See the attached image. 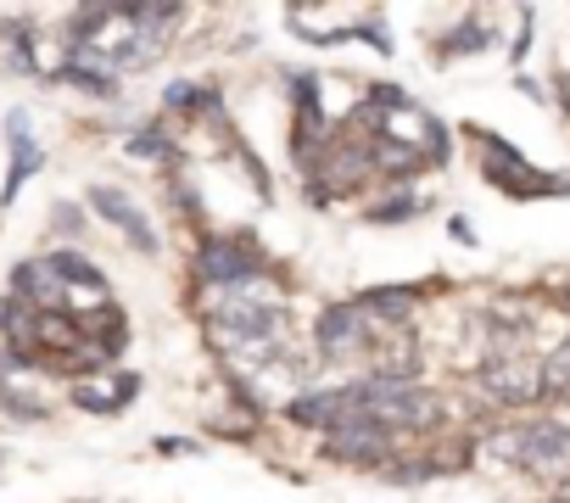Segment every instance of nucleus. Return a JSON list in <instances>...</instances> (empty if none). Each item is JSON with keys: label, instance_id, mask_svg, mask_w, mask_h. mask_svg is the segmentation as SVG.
I'll list each match as a JSON object with an SVG mask.
<instances>
[{"label": "nucleus", "instance_id": "obj_5", "mask_svg": "<svg viewBox=\"0 0 570 503\" xmlns=\"http://www.w3.org/2000/svg\"><path fill=\"white\" fill-rule=\"evenodd\" d=\"M392 453H397V431H386L364 408L331 431V458H342V464H386L392 470Z\"/></svg>", "mask_w": 570, "mask_h": 503}, {"label": "nucleus", "instance_id": "obj_18", "mask_svg": "<svg viewBox=\"0 0 570 503\" xmlns=\"http://www.w3.org/2000/svg\"><path fill=\"white\" fill-rule=\"evenodd\" d=\"M409 213H414V196H397V201H381L370 218H375V224H397V218H409Z\"/></svg>", "mask_w": 570, "mask_h": 503}, {"label": "nucleus", "instance_id": "obj_8", "mask_svg": "<svg viewBox=\"0 0 570 503\" xmlns=\"http://www.w3.org/2000/svg\"><path fill=\"white\" fill-rule=\"evenodd\" d=\"M12 297H18L23 308H35V314H73V308H68L73 292L62 286V275L51 269V258L18 264V269H12Z\"/></svg>", "mask_w": 570, "mask_h": 503}, {"label": "nucleus", "instance_id": "obj_9", "mask_svg": "<svg viewBox=\"0 0 570 503\" xmlns=\"http://www.w3.org/2000/svg\"><path fill=\"white\" fill-rule=\"evenodd\" d=\"M90 207H96V213H101V218H107V224H112V229H118V235H124L135 251H146V258L157 251V229L146 224V213H140V207H135V201H129L118 185H96V190H90Z\"/></svg>", "mask_w": 570, "mask_h": 503}, {"label": "nucleus", "instance_id": "obj_13", "mask_svg": "<svg viewBox=\"0 0 570 503\" xmlns=\"http://www.w3.org/2000/svg\"><path fill=\"white\" fill-rule=\"evenodd\" d=\"M51 269L62 275L68 292H96L101 303H112V297H107V275L85 258V251H51Z\"/></svg>", "mask_w": 570, "mask_h": 503}, {"label": "nucleus", "instance_id": "obj_12", "mask_svg": "<svg viewBox=\"0 0 570 503\" xmlns=\"http://www.w3.org/2000/svg\"><path fill=\"white\" fill-rule=\"evenodd\" d=\"M375 375L381 381H409V386H420V342L403 331V336H392L386 347H381V358H375Z\"/></svg>", "mask_w": 570, "mask_h": 503}, {"label": "nucleus", "instance_id": "obj_10", "mask_svg": "<svg viewBox=\"0 0 570 503\" xmlns=\"http://www.w3.org/2000/svg\"><path fill=\"white\" fill-rule=\"evenodd\" d=\"M7 146H12V174H7V190H0V201H12V196L35 179V168L46 162V151H40L35 135H29V112H23V107L7 112Z\"/></svg>", "mask_w": 570, "mask_h": 503}, {"label": "nucleus", "instance_id": "obj_4", "mask_svg": "<svg viewBox=\"0 0 570 503\" xmlns=\"http://www.w3.org/2000/svg\"><path fill=\"white\" fill-rule=\"evenodd\" d=\"M475 386H481L492 403H503V408H525V403L542 397V369H537L525 353H492V358L481 364Z\"/></svg>", "mask_w": 570, "mask_h": 503}, {"label": "nucleus", "instance_id": "obj_3", "mask_svg": "<svg viewBox=\"0 0 570 503\" xmlns=\"http://www.w3.org/2000/svg\"><path fill=\"white\" fill-rule=\"evenodd\" d=\"M268 269V258L252 246V240H240V235H218V240H202V251H196V275L207 280V286H218V292H235V286H252L257 275Z\"/></svg>", "mask_w": 570, "mask_h": 503}, {"label": "nucleus", "instance_id": "obj_11", "mask_svg": "<svg viewBox=\"0 0 570 503\" xmlns=\"http://www.w3.org/2000/svg\"><path fill=\"white\" fill-rule=\"evenodd\" d=\"M135 392H140V381H135V375H118L112 386H101V381H73V403H79V408H90V414H118Z\"/></svg>", "mask_w": 570, "mask_h": 503}, {"label": "nucleus", "instance_id": "obj_14", "mask_svg": "<svg viewBox=\"0 0 570 503\" xmlns=\"http://www.w3.org/2000/svg\"><path fill=\"white\" fill-rule=\"evenodd\" d=\"M537 369H542V403H564L570 397V342L548 347L537 358Z\"/></svg>", "mask_w": 570, "mask_h": 503}, {"label": "nucleus", "instance_id": "obj_6", "mask_svg": "<svg viewBox=\"0 0 570 503\" xmlns=\"http://www.w3.org/2000/svg\"><path fill=\"white\" fill-rule=\"evenodd\" d=\"M370 342H375V325H370V314H364L358 303H336V308H325L320 325H314V347H320V358H331V364L364 353Z\"/></svg>", "mask_w": 570, "mask_h": 503}, {"label": "nucleus", "instance_id": "obj_16", "mask_svg": "<svg viewBox=\"0 0 570 503\" xmlns=\"http://www.w3.org/2000/svg\"><path fill=\"white\" fill-rule=\"evenodd\" d=\"M358 308L375 314V319H397V325H409V319H414V292H386V286H381V292H364Z\"/></svg>", "mask_w": 570, "mask_h": 503}, {"label": "nucleus", "instance_id": "obj_17", "mask_svg": "<svg viewBox=\"0 0 570 503\" xmlns=\"http://www.w3.org/2000/svg\"><path fill=\"white\" fill-rule=\"evenodd\" d=\"M129 157H174V140L157 129H140V135H129Z\"/></svg>", "mask_w": 570, "mask_h": 503}, {"label": "nucleus", "instance_id": "obj_19", "mask_svg": "<svg viewBox=\"0 0 570 503\" xmlns=\"http://www.w3.org/2000/svg\"><path fill=\"white\" fill-rule=\"evenodd\" d=\"M57 229H68V235H79V229H85V218H79V207H73V201H62V207H57Z\"/></svg>", "mask_w": 570, "mask_h": 503}, {"label": "nucleus", "instance_id": "obj_2", "mask_svg": "<svg viewBox=\"0 0 570 503\" xmlns=\"http://www.w3.org/2000/svg\"><path fill=\"white\" fill-rule=\"evenodd\" d=\"M492 453L531 470L537 481H559L570 475V431L559 420H525L520 431H498L492 436Z\"/></svg>", "mask_w": 570, "mask_h": 503}, {"label": "nucleus", "instance_id": "obj_1", "mask_svg": "<svg viewBox=\"0 0 570 503\" xmlns=\"http://www.w3.org/2000/svg\"><path fill=\"white\" fill-rule=\"evenodd\" d=\"M364 414L403 436V431H436V425L448 420V403H442L436 392H425V386L370 375V381H364Z\"/></svg>", "mask_w": 570, "mask_h": 503}, {"label": "nucleus", "instance_id": "obj_7", "mask_svg": "<svg viewBox=\"0 0 570 503\" xmlns=\"http://www.w3.org/2000/svg\"><path fill=\"white\" fill-rule=\"evenodd\" d=\"M358 408H364V381L358 386H308V392L292 397V420L297 425H320V431H336Z\"/></svg>", "mask_w": 570, "mask_h": 503}, {"label": "nucleus", "instance_id": "obj_15", "mask_svg": "<svg viewBox=\"0 0 570 503\" xmlns=\"http://www.w3.org/2000/svg\"><path fill=\"white\" fill-rule=\"evenodd\" d=\"M487 46H492V29H487V23H459L453 34L436 40V57L453 62V57H470V51H487Z\"/></svg>", "mask_w": 570, "mask_h": 503}]
</instances>
